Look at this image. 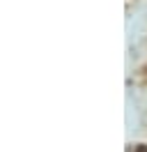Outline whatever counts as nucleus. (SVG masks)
I'll return each mask as SVG.
<instances>
[]
</instances>
